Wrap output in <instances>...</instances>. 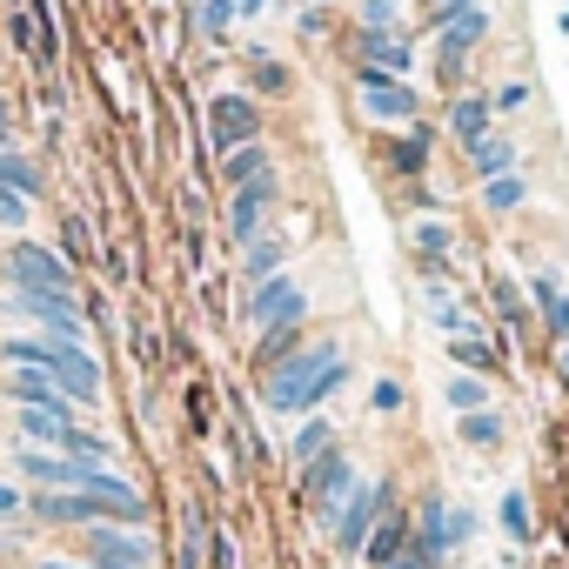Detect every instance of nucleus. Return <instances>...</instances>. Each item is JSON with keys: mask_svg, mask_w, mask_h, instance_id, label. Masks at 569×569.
<instances>
[{"mask_svg": "<svg viewBox=\"0 0 569 569\" xmlns=\"http://www.w3.org/2000/svg\"><path fill=\"white\" fill-rule=\"evenodd\" d=\"M476 0H429V28H449L456 14H469Z\"/></svg>", "mask_w": 569, "mask_h": 569, "instance_id": "36", "label": "nucleus"}, {"mask_svg": "<svg viewBox=\"0 0 569 569\" xmlns=\"http://www.w3.org/2000/svg\"><path fill=\"white\" fill-rule=\"evenodd\" d=\"M41 569H88V562H61V556H48V562H41Z\"/></svg>", "mask_w": 569, "mask_h": 569, "instance_id": "44", "label": "nucleus"}, {"mask_svg": "<svg viewBox=\"0 0 569 569\" xmlns=\"http://www.w3.org/2000/svg\"><path fill=\"white\" fill-rule=\"evenodd\" d=\"M482 201H489L496 214H509V208H522V181H516V174H502V181H482Z\"/></svg>", "mask_w": 569, "mask_h": 569, "instance_id": "28", "label": "nucleus"}, {"mask_svg": "<svg viewBox=\"0 0 569 569\" xmlns=\"http://www.w3.org/2000/svg\"><path fill=\"white\" fill-rule=\"evenodd\" d=\"M349 489H356V462H349V449H342V442L302 469V496H309V509H316L322 522H336V509L349 502Z\"/></svg>", "mask_w": 569, "mask_h": 569, "instance_id": "5", "label": "nucleus"}, {"mask_svg": "<svg viewBox=\"0 0 569 569\" xmlns=\"http://www.w3.org/2000/svg\"><path fill=\"white\" fill-rule=\"evenodd\" d=\"M14 309H21V316H34V322L48 329V342H74V349H81V336H88V322H81L74 296H41V289H14Z\"/></svg>", "mask_w": 569, "mask_h": 569, "instance_id": "9", "label": "nucleus"}, {"mask_svg": "<svg viewBox=\"0 0 569 569\" xmlns=\"http://www.w3.org/2000/svg\"><path fill=\"white\" fill-rule=\"evenodd\" d=\"M248 68H254V88H268V94H289V68H281V61H261V54H248Z\"/></svg>", "mask_w": 569, "mask_h": 569, "instance_id": "30", "label": "nucleus"}, {"mask_svg": "<svg viewBox=\"0 0 569 569\" xmlns=\"http://www.w3.org/2000/svg\"><path fill=\"white\" fill-rule=\"evenodd\" d=\"M482 34H489V8H469V14H456L449 28H436V54L456 68V61H462V54H469Z\"/></svg>", "mask_w": 569, "mask_h": 569, "instance_id": "15", "label": "nucleus"}, {"mask_svg": "<svg viewBox=\"0 0 569 569\" xmlns=\"http://www.w3.org/2000/svg\"><path fill=\"white\" fill-rule=\"evenodd\" d=\"M529 289H536V309H549V302L562 296V289H556V274H536V281H529Z\"/></svg>", "mask_w": 569, "mask_h": 569, "instance_id": "40", "label": "nucleus"}, {"mask_svg": "<svg viewBox=\"0 0 569 569\" xmlns=\"http://www.w3.org/2000/svg\"><path fill=\"white\" fill-rule=\"evenodd\" d=\"M0 188L21 194V201H34V194H41V168H34L28 154H14V148H0Z\"/></svg>", "mask_w": 569, "mask_h": 569, "instance_id": "19", "label": "nucleus"}, {"mask_svg": "<svg viewBox=\"0 0 569 569\" xmlns=\"http://www.w3.org/2000/svg\"><path fill=\"white\" fill-rule=\"evenodd\" d=\"M422 154H429V141H422V134H409V141L396 148V168H402V174H422Z\"/></svg>", "mask_w": 569, "mask_h": 569, "instance_id": "33", "label": "nucleus"}, {"mask_svg": "<svg viewBox=\"0 0 569 569\" xmlns=\"http://www.w3.org/2000/svg\"><path fill=\"white\" fill-rule=\"evenodd\" d=\"M449 402H456L462 416H476V409H489V382H482V376H449Z\"/></svg>", "mask_w": 569, "mask_h": 569, "instance_id": "26", "label": "nucleus"}, {"mask_svg": "<svg viewBox=\"0 0 569 569\" xmlns=\"http://www.w3.org/2000/svg\"><path fill=\"white\" fill-rule=\"evenodd\" d=\"M456 362H462V369H496V349L476 342V336H456Z\"/></svg>", "mask_w": 569, "mask_h": 569, "instance_id": "31", "label": "nucleus"}, {"mask_svg": "<svg viewBox=\"0 0 569 569\" xmlns=\"http://www.w3.org/2000/svg\"><path fill=\"white\" fill-rule=\"evenodd\" d=\"M14 422H21V436H28V449H34V442H48V449H61V436L74 429L68 416H48V409H14Z\"/></svg>", "mask_w": 569, "mask_h": 569, "instance_id": "22", "label": "nucleus"}, {"mask_svg": "<svg viewBox=\"0 0 569 569\" xmlns=\"http://www.w3.org/2000/svg\"><path fill=\"white\" fill-rule=\"evenodd\" d=\"M274 274H289V241H281V234H254L248 261H241V281L261 289V281H274Z\"/></svg>", "mask_w": 569, "mask_h": 569, "instance_id": "14", "label": "nucleus"}, {"mask_svg": "<svg viewBox=\"0 0 569 569\" xmlns=\"http://www.w3.org/2000/svg\"><path fill=\"white\" fill-rule=\"evenodd\" d=\"M268 168H274V161H268V148L254 141V148H234V154L221 161V181H228V194H234V188H248V181L268 174Z\"/></svg>", "mask_w": 569, "mask_h": 569, "instance_id": "21", "label": "nucleus"}, {"mask_svg": "<svg viewBox=\"0 0 569 569\" xmlns=\"http://www.w3.org/2000/svg\"><path fill=\"white\" fill-rule=\"evenodd\" d=\"M502 529H509L516 542H529V536H536V529H529V502H522V489H509V496H502Z\"/></svg>", "mask_w": 569, "mask_h": 569, "instance_id": "29", "label": "nucleus"}, {"mask_svg": "<svg viewBox=\"0 0 569 569\" xmlns=\"http://www.w3.org/2000/svg\"><path fill=\"white\" fill-rule=\"evenodd\" d=\"M8 281L14 289H41V296H74V261L41 248V241H14L8 248Z\"/></svg>", "mask_w": 569, "mask_h": 569, "instance_id": "3", "label": "nucleus"}, {"mask_svg": "<svg viewBox=\"0 0 569 569\" xmlns=\"http://www.w3.org/2000/svg\"><path fill=\"white\" fill-rule=\"evenodd\" d=\"M469 168H476V181H502V174H516V148L502 134H482L469 148Z\"/></svg>", "mask_w": 569, "mask_h": 569, "instance_id": "18", "label": "nucleus"}, {"mask_svg": "<svg viewBox=\"0 0 569 569\" xmlns=\"http://www.w3.org/2000/svg\"><path fill=\"white\" fill-rule=\"evenodd\" d=\"M362 54H369V68L389 74V81L409 74V41H402V34H362Z\"/></svg>", "mask_w": 569, "mask_h": 569, "instance_id": "17", "label": "nucleus"}, {"mask_svg": "<svg viewBox=\"0 0 569 569\" xmlns=\"http://www.w3.org/2000/svg\"><path fill=\"white\" fill-rule=\"evenodd\" d=\"M302 316H309V289L296 274H274V281H261L254 289V302H248V322L268 336V329H302Z\"/></svg>", "mask_w": 569, "mask_h": 569, "instance_id": "6", "label": "nucleus"}, {"mask_svg": "<svg viewBox=\"0 0 569 569\" xmlns=\"http://www.w3.org/2000/svg\"><path fill=\"white\" fill-rule=\"evenodd\" d=\"M362 556H369V569H396V562L409 556V516H389V509H382V522H376V536L362 542Z\"/></svg>", "mask_w": 569, "mask_h": 569, "instance_id": "16", "label": "nucleus"}, {"mask_svg": "<svg viewBox=\"0 0 569 569\" xmlns=\"http://www.w3.org/2000/svg\"><path fill=\"white\" fill-rule=\"evenodd\" d=\"M416 248H422V254H442V248H449V228H442V221H422V228H416Z\"/></svg>", "mask_w": 569, "mask_h": 569, "instance_id": "37", "label": "nucleus"}, {"mask_svg": "<svg viewBox=\"0 0 569 569\" xmlns=\"http://www.w3.org/2000/svg\"><path fill=\"white\" fill-rule=\"evenodd\" d=\"M356 88H362V114H376V121H409L416 114V88L409 81H389V74L362 68Z\"/></svg>", "mask_w": 569, "mask_h": 569, "instance_id": "11", "label": "nucleus"}, {"mask_svg": "<svg viewBox=\"0 0 569 569\" xmlns=\"http://www.w3.org/2000/svg\"><path fill=\"white\" fill-rule=\"evenodd\" d=\"M429 569H436V562H429Z\"/></svg>", "mask_w": 569, "mask_h": 569, "instance_id": "47", "label": "nucleus"}, {"mask_svg": "<svg viewBox=\"0 0 569 569\" xmlns=\"http://www.w3.org/2000/svg\"><path fill=\"white\" fill-rule=\"evenodd\" d=\"M329 449H336V422H329V416H309V422L296 429V462L309 469V462L329 456Z\"/></svg>", "mask_w": 569, "mask_h": 569, "instance_id": "23", "label": "nucleus"}, {"mask_svg": "<svg viewBox=\"0 0 569 569\" xmlns=\"http://www.w3.org/2000/svg\"><path fill=\"white\" fill-rule=\"evenodd\" d=\"M382 509H389V489H382V482H356V489H349V502L336 509V549L362 556V542L376 536Z\"/></svg>", "mask_w": 569, "mask_h": 569, "instance_id": "8", "label": "nucleus"}, {"mask_svg": "<svg viewBox=\"0 0 569 569\" xmlns=\"http://www.w3.org/2000/svg\"><path fill=\"white\" fill-rule=\"evenodd\" d=\"M274 201H281V174H274V168H268V174H254L248 188H234V194H228V221H221V228H228V241H241V248H248L254 234H268Z\"/></svg>", "mask_w": 569, "mask_h": 569, "instance_id": "4", "label": "nucleus"}, {"mask_svg": "<svg viewBox=\"0 0 569 569\" xmlns=\"http://www.w3.org/2000/svg\"><path fill=\"white\" fill-rule=\"evenodd\" d=\"M21 221H28V201L0 188V228H21Z\"/></svg>", "mask_w": 569, "mask_h": 569, "instance_id": "38", "label": "nucleus"}, {"mask_svg": "<svg viewBox=\"0 0 569 569\" xmlns=\"http://www.w3.org/2000/svg\"><path fill=\"white\" fill-rule=\"evenodd\" d=\"M194 21H201L208 41H221V34L234 28V0H194Z\"/></svg>", "mask_w": 569, "mask_h": 569, "instance_id": "27", "label": "nucleus"}, {"mask_svg": "<svg viewBox=\"0 0 569 569\" xmlns=\"http://www.w3.org/2000/svg\"><path fill=\"white\" fill-rule=\"evenodd\" d=\"M396 28V0H362V34H389Z\"/></svg>", "mask_w": 569, "mask_h": 569, "instance_id": "32", "label": "nucleus"}, {"mask_svg": "<svg viewBox=\"0 0 569 569\" xmlns=\"http://www.w3.org/2000/svg\"><path fill=\"white\" fill-rule=\"evenodd\" d=\"M562 376H569V356H562Z\"/></svg>", "mask_w": 569, "mask_h": 569, "instance_id": "45", "label": "nucleus"}, {"mask_svg": "<svg viewBox=\"0 0 569 569\" xmlns=\"http://www.w3.org/2000/svg\"><path fill=\"white\" fill-rule=\"evenodd\" d=\"M208 141H214L221 161H228L234 148H254V141H261V108H254L248 94H221V101H208Z\"/></svg>", "mask_w": 569, "mask_h": 569, "instance_id": "7", "label": "nucleus"}, {"mask_svg": "<svg viewBox=\"0 0 569 569\" xmlns=\"http://www.w3.org/2000/svg\"><path fill=\"white\" fill-rule=\"evenodd\" d=\"M34 516H41V522H68V529H94V522H108L101 502L81 496V489H41V496H34Z\"/></svg>", "mask_w": 569, "mask_h": 569, "instance_id": "12", "label": "nucleus"}, {"mask_svg": "<svg viewBox=\"0 0 569 569\" xmlns=\"http://www.w3.org/2000/svg\"><path fill=\"white\" fill-rule=\"evenodd\" d=\"M148 542L134 529H114V522H94L88 529V569H148Z\"/></svg>", "mask_w": 569, "mask_h": 569, "instance_id": "10", "label": "nucleus"}, {"mask_svg": "<svg viewBox=\"0 0 569 569\" xmlns=\"http://www.w3.org/2000/svg\"><path fill=\"white\" fill-rule=\"evenodd\" d=\"M8 362L14 369H41L68 402H101V362L88 356V349H74V342H8Z\"/></svg>", "mask_w": 569, "mask_h": 569, "instance_id": "2", "label": "nucleus"}, {"mask_svg": "<svg viewBox=\"0 0 569 569\" xmlns=\"http://www.w3.org/2000/svg\"><path fill=\"white\" fill-rule=\"evenodd\" d=\"M456 436H462L469 449H496V442H502V416H496V409H476V416L456 422Z\"/></svg>", "mask_w": 569, "mask_h": 569, "instance_id": "24", "label": "nucleus"}, {"mask_svg": "<svg viewBox=\"0 0 569 569\" xmlns=\"http://www.w3.org/2000/svg\"><path fill=\"white\" fill-rule=\"evenodd\" d=\"M449 128H456V141H462V148H476V141L489 134V101H476V94H462V101L449 108Z\"/></svg>", "mask_w": 569, "mask_h": 569, "instance_id": "20", "label": "nucleus"}, {"mask_svg": "<svg viewBox=\"0 0 569 569\" xmlns=\"http://www.w3.org/2000/svg\"><path fill=\"white\" fill-rule=\"evenodd\" d=\"M296 349H302V329H268V336H261V349H254L261 376H268V369H281V362H289Z\"/></svg>", "mask_w": 569, "mask_h": 569, "instance_id": "25", "label": "nucleus"}, {"mask_svg": "<svg viewBox=\"0 0 569 569\" xmlns=\"http://www.w3.org/2000/svg\"><path fill=\"white\" fill-rule=\"evenodd\" d=\"M208 562H214V569H234V542H228V529L208 536Z\"/></svg>", "mask_w": 569, "mask_h": 569, "instance_id": "39", "label": "nucleus"}, {"mask_svg": "<svg viewBox=\"0 0 569 569\" xmlns=\"http://www.w3.org/2000/svg\"><path fill=\"white\" fill-rule=\"evenodd\" d=\"M542 329H549L556 342H569V296H556V302L542 309Z\"/></svg>", "mask_w": 569, "mask_h": 569, "instance_id": "35", "label": "nucleus"}, {"mask_svg": "<svg viewBox=\"0 0 569 569\" xmlns=\"http://www.w3.org/2000/svg\"><path fill=\"white\" fill-rule=\"evenodd\" d=\"M268 8V0H234V14H261Z\"/></svg>", "mask_w": 569, "mask_h": 569, "instance_id": "43", "label": "nucleus"}, {"mask_svg": "<svg viewBox=\"0 0 569 569\" xmlns=\"http://www.w3.org/2000/svg\"><path fill=\"white\" fill-rule=\"evenodd\" d=\"M562 28H569V14H562Z\"/></svg>", "mask_w": 569, "mask_h": 569, "instance_id": "46", "label": "nucleus"}, {"mask_svg": "<svg viewBox=\"0 0 569 569\" xmlns=\"http://www.w3.org/2000/svg\"><path fill=\"white\" fill-rule=\"evenodd\" d=\"M8 134H14V101H8V88H0V148H8Z\"/></svg>", "mask_w": 569, "mask_h": 569, "instance_id": "41", "label": "nucleus"}, {"mask_svg": "<svg viewBox=\"0 0 569 569\" xmlns=\"http://www.w3.org/2000/svg\"><path fill=\"white\" fill-rule=\"evenodd\" d=\"M369 409H376V416H389V409H402V382H389V376H382V382L369 389Z\"/></svg>", "mask_w": 569, "mask_h": 569, "instance_id": "34", "label": "nucleus"}, {"mask_svg": "<svg viewBox=\"0 0 569 569\" xmlns=\"http://www.w3.org/2000/svg\"><path fill=\"white\" fill-rule=\"evenodd\" d=\"M342 382H349V362H342V349H336V342H316V349H296L289 362H281V369H268V382H261V402H268L274 416H302V409L329 402Z\"/></svg>", "mask_w": 569, "mask_h": 569, "instance_id": "1", "label": "nucleus"}, {"mask_svg": "<svg viewBox=\"0 0 569 569\" xmlns=\"http://www.w3.org/2000/svg\"><path fill=\"white\" fill-rule=\"evenodd\" d=\"M0 516H21V489L14 482H0Z\"/></svg>", "mask_w": 569, "mask_h": 569, "instance_id": "42", "label": "nucleus"}, {"mask_svg": "<svg viewBox=\"0 0 569 569\" xmlns=\"http://www.w3.org/2000/svg\"><path fill=\"white\" fill-rule=\"evenodd\" d=\"M8 396H14V409H48V416H68V422H74V402H68L41 369H14V376H8Z\"/></svg>", "mask_w": 569, "mask_h": 569, "instance_id": "13", "label": "nucleus"}]
</instances>
